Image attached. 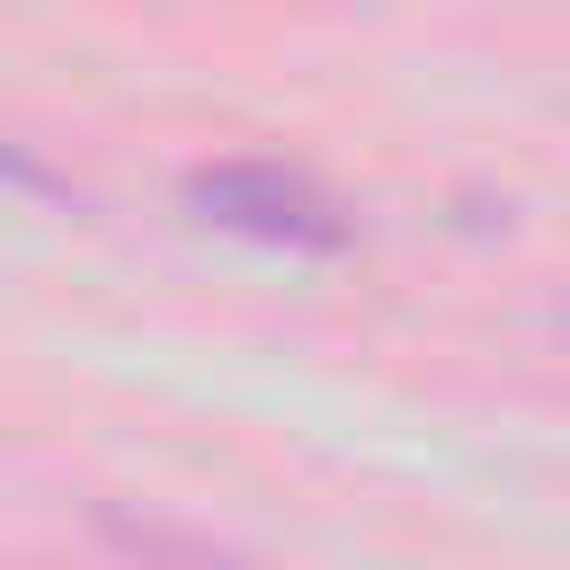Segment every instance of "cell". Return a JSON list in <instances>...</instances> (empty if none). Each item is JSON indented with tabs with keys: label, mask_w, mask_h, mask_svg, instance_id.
I'll return each mask as SVG.
<instances>
[{
	"label": "cell",
	"mask_w": 570,
	"mask_h": 570,
	"mask_svg": "<svg viewBox=\"0 0 570 570\" xmlns=\"http://www.w3.org/2000/svg\"><path fill=\"white\" fill-rule=\"evenodd\" d=\"M187 205L232 232V240H258V249H285V258H330L347 249V205L294 169V160H214L187 178Z\"/></svg>",
	"instance_id": "6da1fadb"
},
{
	"label": "cell",
	"mask_w": 570,
	"mask_h": 570,
	"mask_svg": "<svg viewBox=\"0 0 570 570\" xmlns=\"http://www.w3.org/2000/svg\"><path fill=\"white\" fill-rule=\"evenodd\" d=\"M0 187H27V196H53V169H45V160H27L18 142H0Z\"/></svg>",
	"instance_id": "7a4b0ae2"
}]
</instances>
